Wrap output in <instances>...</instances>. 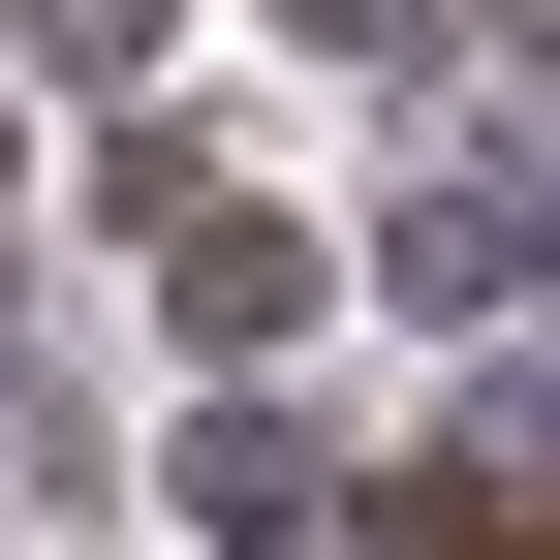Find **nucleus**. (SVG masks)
Here are the masks:
<instances>
[{
  "label": "nucleus",
  "instance_id": "1",
  "mask_svg": "<svg viewBox=\"0 0 560 560\" xmlns=\"http://www.w3.org/2000/svg\"><path fill=\"white\" fill-rule=\"evenodd\" d=\"M280 32H342V62H405V0H280Z\"/></svg>",
  "mask_w": 560,
  "mask_h": 560
}]
</instances>
